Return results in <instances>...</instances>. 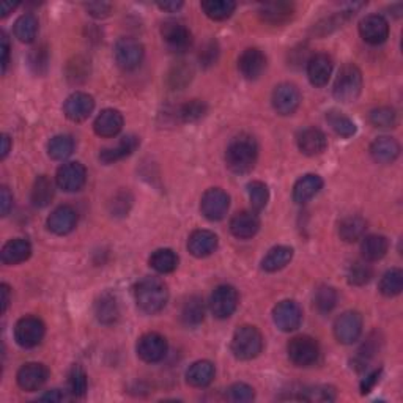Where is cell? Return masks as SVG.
I'll use <instances>...</instances> for the list:
<instances>
[{
    "label": "cell",
    "mask_w": 403,
    "mask_h": 403,
    "mask_svg": "<svg viewBox=\"0 0 403 403\" xmlns=\"http://www.w3.org/2000/svg\"><path fill=\"white\" fill-rule=\"evenodd\" d=\"M259 158V145L249 134L233 137L226 150L227 168L233 174H247L255 168Z\"/></svg>",
    "instance_id": "6da1fadb"
},
{
    "label": "cell",
    "mask_w": 403,
    "mask_h": 403,
    "mask_svg": "<svg viewBox=\"0 0 403 403\" xmlns=\"http://www.w3.org/2000/svg\"><path fill=\"white\" fill-rule=\"evenodd\" d=\"M137 307L144 313L155 315L161 312L169 299V290L161 279L158 278H144L139 280L134 289Z\"/></svg>",
    "instance_id": "7a4b0ae2"
},
{
    "label": "cell",
    "mask_w": 403,
    "mask_h": 403,
    "mask_svg": "<svg viewBox=\"0 0 403 403\" xmlns=\"http://www.w3.org/2000/svg\"><path fill=\"white\" fill-rule=\"evenodd\" d=\"M264 350V336L251 325L240 326L232 339V353L240 361H251Z\"/></svg>",
    "instance_id": "3957f363"
},
{
    "label": "cell",
    "mask_w": 403,
    "mask_h": 403,
    "mask_svg": "<svg viewBox=\"0 0 403 403\" xmlns=\"http://www.w3.org/2000/svg\"><path fill=\"white\" fill-rule=\"evenodd\" d=\"M362 92V73L353 63H347L339 71L332 95L337 101L353 102Z\"/></svg>",
    "instance_id": "277c9868"
},
{
    "label": "cell",
    "mask_w": 403,
    "mask_h": 403,
    "mask_svg": "<svg viewBox=\"0 0 403 403\" xmlns=\"http://www.w3.org/2000/svg\"><path fill=\"white\" fill-rule=\"evenodd\" d=\"M287 353L290 361L298 367H309L317 362L320 356V347L315 339L309 336H296L287 345Z\"/></svg>",
    "instance_id": "5b68a950"
},
{
    "label": "cell",
    "mask_w": 403,
    "mask_h": 403,
    "mask_svg": "<svg viewBox=\"0 0 403 403\" xmlns=\"http://www.w3.org/2000/svg\"><path fill=\"white\" fill-rule=\"evenodd\" d=\"M161 36L172 53H184L193 44V35L189 29L180 21H165L161 25Z\"/></svg>",
    "instance_id": "8992f818"
},
{
    "label": "cell",
    "mask_w": 403,
    "mask_h": 403,
    "mask_svg": "<svg viewBox=\"0 0 403 403\" xmlns=\"http://www.w3.org/2000/svg\"><path fill=\"white\" fill-rule=\"evenodd\" d=\"M46 328L40 318L22 317L15 326V339L22 348H34L40 345Z\"/></svg>",
    "instance_id": "52a82bcc"
},
{
    "label": "cell",
    "mask_w": 403,
    "mask_h": 403,
    "mask_svg": "<svg viewBox=\"0 0 403 403\" xmlns=\"http://www.w3.org/2000/svg\"><path fill=\"white\" fill-rule=\"evenodd\" d=\"M115 60H117L118 67L126 69V71L136 69L144 60L142 43L130 36L120 38L115 44Z\"/></svg>",
    "instance_id": "ba28073f"
},
{
    "label": "cell",
    "mask_w": 403,
    "mask_h": 403,
    "mask_svg": "<svg viewBox=\"0 0 403 403\" xmlns=\"http://www.w3.org/2000/svg\"><path fill=\"white\" fill-rule=\"evenodd\" d=\"M238 307V292L232 285H219L211 293L210 309L219 320L228 318Z\"/></svg>",
    "instance_id": "9c48e42d"
},
{
    "label": "cell",
    "mask_w": 403,
    "mask_h": 403,
    "mask_svg": "<svg viewBox=\"0 0 403 403\" xmlns=\"http://www.w3.org/2000/svg\"><path fill=\"white\" fill-rule=\"evenodd\" d=\"M230 207V197L221 188H211L205 191L200 200L202 214L210 221H221L227 214Z\"/></svg>",
    "instance_id": "30bf717a"
},
{
    "label": "cell",
    "mask_w": 403,
    "mask_h": 403,
    "mask_svg": "<svg viewBox=\"0 0 403 403\" xmlns=\"http://www.w3.org/2000/svg\"><path fill=\"white\" fill-rule=\"evenodd\" d=\"M362 332V317L355 310L343 312L334 322V336L341 343L351 345Z\"/></svg>",
    "instance_id": "8fae6325"
},
{
    "label": "cell",
    "mask_w": 403,
    "mask_h": 403,
    "mask_svg": "<svg viewBox=\"0 0 403 403\" xmlns=\"http://www.w3.org/2000/svg\"><path fill=\"white\" fill-rule=\"evenodd\" d=\"M273 320L280 331H295L303 322V310L296 301L285 299L273 309Z\"/></svg>",
    "instance_id": "7c38bea8"
},
{
    "label": "cell",
    "mask_w": 403,
    "mask_h": 403,
    "mask_svg": "<svg viewBox=\"0 0 403 403\" xmlns=\"http://www.w3.org/2000/svg\"><path fill=\"white\" fill-rule=\"evenodd\" d=\"M165 353H168V341L158 332H149L139 339L137 356L142 361L155 364L163 361Z\"/></svg>",
    "instance_id": "4fadbf2b"
},
{
    "label": "cell",
    "mask_w": 403,
    "mask_h": 403,
    "mask_svg": "<svg viewBox=\"0 0 403 403\" xmlns=\"http://www.w3.org/2000/svg\"><path fill=\"white\" fill-rule=\"evenodd\" d=\"M87 180V169L81 163H67L59 168L55 175L57 186L67 191V193H76L84 188Z\"/></svg>",
    "instance_id": "5bb4252c"
},
{
    "label": "cell",
    "mask_w": 403,
    "mask_h": 403,
    "mask_svg": "<svg viewBox=\"0 0 403 403\" xmlns=\"http://www.w3.org/2000/svg\"><path fill=\"white\" fill-rule=\"evenodd\" d=\"M273 107L279 115H292L295 114L296 109L301 102V93H299L298 87L284 82L279 84L273 92Z\"/></svg>",
    "instance_id": "9a60e30c"
},
{
    "label": "cell",
    "mask_w": 403,
    "mask_h": 403,
    "mask_svg": "<svg viewBox=\"0 0 403 403\" xmlns=\"http://www.w3.org/2000/svg\"><path fill=\"white\" fill-rule=\"evenodd\" d=\"M48 376L49 370L46 366H43L40 362H27L18 370L16 380L22 391L34 392L38 391V389L46 383Z\"/></svg>",
    "instance_id": "2e32d148"
},
{
    "label": "cell",
    "mask_w": 403,
    "mask_h": 403,
    "mask_svg": "<svg viewBox=\"0 0 403 403\" xmlns=\"http://www.w3.org/2000/svg\"><path fill=\"white\" fill-rule=\"evenodd\" d=\"M360 34L369 44H381L389 36V24L381 15H369L360 22Z\"/></svg>",
    "instance_id": "e0dca14e"
},
{
    "label": "cell",
    "mask_w": 403,
    "mask_h": 403,
    "mask_svg": "<svg viewBox=\"0 0 403 403\" xmlns=\"http://www.w3.org/2000/svg\"><path fill=\"white\" fill-rule=\"evenodd\" d=\"M95 109V100L88 93L84 92H76L69 95L63 106V112L71 121H84Z\"/></svg>",
    "instance_id": "ac0fdd59"
},
{
    "label": "cell",
    "mask_w": 403,
    "mask_h": 403,
    "mask_svg": "<svg viewBox=\"0 0 403 403\" xmlns=\"http://www.w3.org/2000/svg\"><path fill=\"white\" fill-rule=\"evenodd\" d=\"M76 224H78V213L69 205L57 207L48 217V228L55 235H68L71 233Z\"/></svg>",
    "instance_id": "d6986e66"
},
{
    "label": "cell",
    "mask_w": 403,
    "mask_h": 403,
    "mask_svg": "<svg viewBox=\"0 0 403 403\" xmlns=\"http://www.w3.org/2000/svg\"><path fill=\"white\" fill-rule=\"evenodd\" d=\"M238 68L246 79H259L266 69V57L257 48H249L240 55Z\"/></svg>",
    "instance_id": "ffe728a7"
},
{
    "label": "cell",
    "mask_w": 403,
    "mask_h": 403,
    "mask_svg": "<svg viewBox=\"0 0 403 403\" xmlns=\"http://www.w3.org/2000/svg\"><path fill=\"white\" fill-rule=\"evenodd\" d=\"M298 146L307 156H318L328 146V139L318 128H304L298 132Z\"/></svg>",
    "instance_id": "44dd1931"
},
{
    "label": "cell",
    "mask_w": 403,
    "mask_h": 403,
    "mask_svg": "<svg viewBox=\"0 0 403 403\" xmlns=\"http://www.w3.org/2000/svg\"><path fill=\"white\" fill-rule=\"evenodd\" d=\"M93 130L100 137H115L123 130V115L117 109H104L95 120Z\"/></svg>",
    "instance_id": "7402d4cb"
},
{
    "label": "cell",
    "mask_w": 403,
    "mask_h": 403,
    "mask_svg": "<svg viewBox=\"0 0 403 403\" xmlns=\"http://www.w3.org/2000/svg\"><path fill=\"white\" fill-rule=\"evenodd\" d=\"M332 73V60L328 54H315L307 62V76L312 86L323 87L328 84Z\"/></svg>",
    "instance_id": "603a6c76"
},
{
    "label": "cell",
    "mask_w": 403,
    "mask_h": 403,
    "mask_svg": "<svg viewBox=\"0 0 403 403\" xmlns=\"http://www.w3.org/2000/svg\"><path fill=\"white\" fill-rule=\"evenodd\" d=\"M260 219L254 211H240L230 221V232L240 240H247L259 232Z\"/></svg>",
    "instance_id": "cb8c5ba5"
},
{
    "label": "cell",
    "mask_w": 403,
    "mask_h": 403,
    "mask_svg": "<svg viewBox=\"0 0 403 403\" xmlns=\"http://www.w3.org/2000/svg\"><path fill=\"white\" fill-rule=\"evenodd\" d=\"M217 243H219V240L211 230H196L189 236L188 249L194 257L203 259L216 251Z\"/></svg>",
    "instance_id": "d4e9b609"
},
{
    "label": "cell",
    "mask_w": 403,
    "mask_h": 403,
    "mask_svg": "<svg viewBox=\"0 0 403 403\" xmlns=\"http://www.w3.org/2000/svg\"><path fill=\"white\" fill-rule=\"evenodd\" d=\"M260 18L265 22L273 25H282L292 21L293 15H295V5L289 2H273L265 4L260 6L259 10Z\"/></svg>",
    "instance_id": "484cf974"
},
{
    "label": "cell",
    "mask_w": 403,
    "mask_h": 403,
    "mask_svg": "<svg viewBox=\"0 0 403 403\" xmlns=\"http://www.w3.org/2000/svg\"><path fill=\"white\" fill-rule=\"evenodd\" d=\"M370 155L380 164H391L400 155V145L397 140L389 136L375 139L370 145Z\"/></svg>",
    "instance_id": "4316f807"
},
{
    "label": "cell",
    "mask_w": 403,
    "mask_h": 403,
    "mask_svg": "<svg viewBox=\"0 0 403 403\" xmlns=\"http://www.w3.org/2000/svg\"><path fill=\"white\" fill-rule=\"evenodd\" d=\"M140 144V140L137 136H125L123 139H120V142L115 146H109L100 153L101 163L104 164H114L120 161V159H125L130 155H132L134 151L137 150V146Z\"/></svg>",
    "instance_id": "83f0119b"
},
{
    "label": "cell",
    "mask_w": 403,
    "mask_h": 403,
    "mask_svg": "<svg viewBox=\"0 0 403 403\" xmlns=\"http://www.w3.org/2000/svg\"><path fill=\"white\" fill-rule=\"evenodd\" d=\"M322 188H323L322 177L313 174L304 175L299 178L295 183V186H293V200L299 205L307 203L322 191Z\"/></svg>",
    "instance_id": "f1b7e54d"
},
{
    "label": "cell",
    "mask_w": 403,
    "mask_h": 403,
    "mask_svg": "<svg viewBox=\"0 0 403 403\" xmlns=\"http://www.w3.org/2000/svg\"><path fill=\"white\" fill-rule=\"evenodd\" d=\"M32 255V246L27 240L16 238L6 243L0 252V259L5 265H19Z\"/></svg>",
    "instance_id": "f546056e"
},
{
    "label": "cell",
    "mask_w": 403,
    "mask_h": 403,
    "mask_svg": "<svg viewBox=\"0 0 403 403\" xmlns=\"http://www.w3.org/2000/svg\"><path fill=\"white\" fill-rule=\"evenodd\" d=\"M388 249H389V241L386 236L383 235L364 236L361 243L362 257L367 261L381 260L388 254Z\"/></svg>",
    "instance_id": "4dcf8cb0"
},
{
    "label": "cell",
    "mask_w": 403,
    "mask_h": 403,
    "mask_svg": "<svg viewBox=\"0 0 403 403\" xmlns=\"http://www.w3.org/2000/svg\"><path fill=\"white\" fill-rule=\"evenodd\" d=\"M293 259V249L290 246H276L261 260V268L268 273H276L290 264Z\"/></svg>",
    "instance_id": "1f68e13d"
},
{
    "label": "cell",
    "mask_w": 403,
    "mask_h": 403,
    "mask_svg": "<svg viewBox=\"0 0 403 403\" xmlns=\"http://www.w3.org/2000/svg\"><path fill=\"white\" fill-rule=\"evenodd\" d=\"M95 315L102 325H114L120 317L118 304L111 293H104L95 303Z\"/></svg>",
    "instance_id": "d6a6232c"
},
{
    "label": "cell",
    "mask_w": 403,
    "mask_h": 403,
    "mask_svg": "<svg viewBox=\"0 0 403 403\" xmlns=\"http://www.w3.org/2000/svg\"><path fill=\"white\" fill-rule=\"evenodd\" d=\"M214 378V366L210 361H197L188 369L186 380L191 386L205 388Z\"/></svg>",
    "instance_id": "836d02e7"
},
{
    "label": "cell",
    "mask_w": 403,
    "mask_h": 403,
    "mask_svg": "<svg viewBox=\"0 0 403 403\" xmlns=\"http://www.w3.org/2000/svg\"><path fill=\"white\" fill-rule=\"evenodd\" d=\"M367 222L360 216H350L345 217L339 226V235L341 238L347 243H355L357 240H361L364 233H366Z\"/></svg>",
    "instance_id": "e575fe53"
},
{
    "label": "cell",
    "mask_w": 403,
    "mask_h": 403,
    "mask_svg": "<svg viewBox=\"0 0 403 403\" xmlns=\"http://www.w3.org/2000/svg\"><path fill=\"white\" fill-rule=\"evenodd\" d=\"M150 266L161 274L174 273L178 266V255L172 249H158L151 254Z\"/></svg>",
    "instance_id": "d590c367"
},
{
    "label": "cell",
    "mask_w": 403,
    "mask_h": 403,
    "mask_svg": "<svg viewBox=\"0 0 403 403\" xmlns=\"http://www.w3.org/2000/svg\"><path fill=\"white\" fill-rule=\"evenodd\" d=\"M15 35L22 43L35 41L38 35V18L32 13L19 16L15 22Z\"/></svg>",
    "instance_id": "8d00e7d4"
},
{
    "label": "cell",
    "mask_w": 403,
    "mask_h": 403,
    "mask_svg": "<svg viewBox=\"0 0 403 403\" xmlns=\"http://www.w3.org/2000/svg\"><path fill=\"white\" fill-rule=\"evenodd\" d=\"M54 199V184L46 175L38 177L32 189V202L35 207L44 208Z\"/></svg>",
    "instance_id": "74e56055"
},
{
    "label": "cell",
    "mask_w": 403,
    "mask_h": 403,
    "mask_svg": "<svg viewBox=\"0 0 403 403\" xmlns=\"http://www.w3.org/2000/svg\"><path fill=\"white\" fill-rule=\"evenodd\" d=\"M74 151V140L71 136L67 134H60L49 140L48 144V153L54 161H65L67 158L73 155Z\"/></svg>",
    "instance_id": "f35d334b"
},
{
    "label": "cell",
    "mask_w": 403,
    "mask_h": 403,
    "mask_svg": "<svg viewBox=\"0 0 403 403\" xmlns=\"http://www.w3.org/2000/svg\"><path fill=\"white\" fill-rule=\"evenodd\" d=\"M236 4L232 0H205L202 2V10L208 18L214 21H224L233 15Z\"/></svg>",
    "instance_id": "ab89813d"
},
{
    "label": "cell",
    "mask_w": 403,
    "mask_h": 403,
    "mask_svg": "<svg viewBox=\"0 0 403 403\" xmlns=\"http://www.w3.org/2000/svg\"><path fill=\"white\" fill-rule=\"evenodd\" d=\"M403 290V271L399 268H392V270L386 271L383 274L380 280V292L388 298L400 295Z\"/></svg>",
    "instance_id": "60d3db41"
},
{
    "label": "cell",
    "mask_w": 403,
    "mask_h": 403,
    "mask_svg": "<svg viewBox=\"0 0 403 403\" xmlns=\"http://www.w3.org/2000/svg\"><path fill=\"white\" fill-rule=\"evenodd\" d=\"M205 306L199 296H191L186 303L183 304L182 320L186 326H197L203 322Z\"/></svg>",
    "instance_id": "b9f144b4"
},
{
    "label": "cell",
    "mask_w": 403,
    "mask_h": 403,
    "mask_svg": "<svg viewBox=\"0 0 403 403\" xmlns=\"http://www.w3.org/2000/svg\"><path fill=\"white\" fill-rule=\"evenodd\" d=\"M326 120H328V123L331 125L332 130L339 134V136L351 137L356 134V125L342 112L329 111L328 114H326Z\"/></svg>",
    "instance_id": "7bdbcfd3"
},
{
    "label": "cell",
    "mask_w": 403,
    "mask_h": 403,
    "mask_svg": "<svg viewBox=\"0 0 403 403\" xmlns=\"http://www.w3.org/2000/svg\"><path fill=\"white\" fill-rule=\"evenodd\" d=\"M191 79H193V69L184 65L183 62L172 68L168 74L169 87L174 88V90H182L189 84Z\"/></svg>",
    "instance_id": "ee69618b"
},
{
    "label": "cell",
    "mask_w": 403,
    "mask_h": 403,
    "mask_svg": "<svg viewBox=\"0 0 403 403\" xmlns=\"http://www.w3.org/2000/svg\"><path fill=\"white\" fill-rule=\"evenodd\" d=\"M313 304L318 309V312L328 313L334 309L337 304V293L332 287L322 285L315 292V296H313Z\"/></svg>",
    "instance_id": "f6af8a7d"
},
{
    "label": "cell",
    "mask_w": 403,
    "mask_h": 403,
    "mask_svg": "<svg viewBox=\"0 0 403 403\" xmlns=\"http://www.w3.org/2000/svg\"><path fill=\"white\" fill-rule=\"evenodd\" d=\"M247 193H249V200H251V205L255 211L265 210L268 200H270V191H268V186L265 183L261 182L249 183Z\"/></svg>",
    "instance_id": "bcb514c9"
},
{
    "label": "cell",
    "mask_w": 403,
    "mask_h": 403,
    "mask_svg": "<svg viewBox=\"0 0 403 403\" xmlns=\"http://www.w3.org/2000/svg\"><path fill=\"white\" fill-rule=\"evenodd\" d=\"M369 120L376 128H394L397 125V114H395L392 107L381 106L370 112Z\"/></svg>",
    "instance_id": "7dc6e473"
},
{
    "label": "cell",
    "mask_w": 403,
    "mask_h": 403,
    "mask_svg": "<svg viewBox=\"0 0 403 403\" xmlns=\"http://www.w3.org/2000/svg\"><path fill=\"white\" fill-rule=\"evenodd\" d=\"M372 266L366 261H355L353 265L348 268V282L351 285H366L370 279H372Z\"/></svg>",
    "instance_id": "c3c4849f"
},
{
    "label": "cell",
    "mask_w": 403,
    "mask_h": 403,
    "mask_svg": "<svg viewBox=\"0 0 403 403\" xmlns=\"http://www.w3.org/2000/svg\"><path fill=\"white\" fill-rule=\"evenodd\" d=\"M207 114V104L200 100H191L178 109V117L183 121H197Z\"/></svg>",
    "instance_id": "681fc988"
},
{
    "label": "cell",
    "mask_w": 403,
    "mask_h": 403,
    "mask_svg": "<svg viewBox=\"0 0 403 403\" xmlns=\"http://www.w3.org/2000/svg\"><path fill=\"white\" fill-rule=\"evenodd\" d=\"M87 388L88 381L86 370L76 364V366H73L71 372H69V389H71V394L74 397H84Z\"/></svg>",
    "instance_id": "f907efd6"
},
{
    "label": "cell",
    "mask_w": 403,
    "mask_h": 403,
    "mask_svg": "<svg viewBox=\"0 0 403 403\" xmlns=\"http://www.w3.org/2000/svg\"><path fill=\"white\" fill-rule=\"evenodd\" d=\"M298 399L306 402H332L336 400V392L329 386H315L304 389Z\"/></svg>",
    "instance_id": "816d5d0a"
},
{
    "label": "cell",
    "mask_w": 403,
    "mask_h": 403,
    "mask_svg": "<svg viewBox=\"0 0 403 403\" xmlns=\"http://www.w3.org/2000/svg\"><path fill=\"white\" fill-rule=\"evenodd\" d=\"M254 397V389L246 383H235L228 388V399L232 402H251Z\"/></svg>",
    "instance_id": "f5cc1de1"
},
{
    "label": "cell",
    "mask_w": 403,
    "mask_h": 403,
    "mask_svg": "<svg viewBox=\"0 0 403 403\" xmlns=\"http://www.w3.org/2000/svg\"><path fill=\"white\" fill-rule=\"evenodd\" d=\"M48 60H49L48 50L44 46L34 49V53L30 54V65H32V68L35 69L36 73H44V71H46Z\"/></svg>",
    "instance_id": "db71d44e"
},
{
    "label": "cell",
    "mask_w": 403,
    "mask_h": 403,
    "mask_svg": "<svg viewBox=\"0 0 403 403\" xmlns=\"http://www.w3.org/2000/svg\"><path fill=\"white\" fill-rule=\"evenodd\" d=\"M217 55H219V49H217L216 41H210V43L205 44L199 57H200V62L203 63V65L208 67V65H213L217 59Z\"/></svg>",
    "instance_id": "11a10c76"
},
{
    "label": "cell",
    "mask_w": 403,
    "mask_h": 403,
    "mask_svg": "<svg viewBox=\"0 0 403 403\" xmlns=\"http://www.w3.org/2000/svg\"><path fill=\"white\" fill-rule=\"evenodd\" d=\"M86 8L88 11V15L101 19V18H106L111 15L112 5L106 4V2H93V4H87Z\"/></svg>",
    "instance_id": "9f6ffc18"
},
{
    "label": "cell",
    "mask_w": 403,
    "mask_h": 403,
    "mask_svg": "<svg viewBox=\"0 0 403 403\" xmlns=\"http://www.w3.org/2000/svg\"><path fill=\"white\" fill-rule=\"evenodd\" d=\"M73 68V71H68V78L71 81H79V78H86V73H82V68L87 69V62H84L78 57V59L74 60V63H69V69Z\"/></svg>",
    "instance_id": "6f0895ef"
},
{
    "label": "cell",
    "mask_w": 403,
    "mask_h": 403,
    "mask_svg": "<svg viewBox=\"0 0 403 403\" xmlns=\"http://www.w3.org/2000/svg\"><path fill=\"white\" fill-rule=\"evenodd\" d=\"M11 207H13V196L10 193V189L6 186H2V189H0V208H2V216L8 214Z\"/></svg>",
    "instance_id": "680465c9"
},
{
    "label": "cell",
    "mask_w": 403,
    "mask_h": 403,
    "mask_svg": "<svg viewBox=\"0 0 403 403\" xmlns=\"http://www.w3.org/2000/svg\"><path fill=\"white\" fill-rule=\"evenodd\" d=\"M0 43H2L0 44V50H2V73H5L6 67H8V60H10V41L5 32H2Z\"/></svg>",
    "instance_id": "91938a15"
},
{
    "label": "cell",
    "mask_w": 403,
    "mask_h": 403,
    "mask_svg": "<svg viewBox=\"0 0 403 403\" xmlns=\"http://www.w3.org/2000/svg\"><path fill=\"white\" fill-rule=\"evenodd\" d=\"M380 380V370H375V372H372L370 375H367V378L362 381V385H361V389H362V392L366 394L369 392L370 389H372L375 386V383Z\"/></svg>",
    "instance_id": "94428289"
},
{
    "label": "cell",
    "mask_w": 403,
    "mask_h": 403,
    "mask_svg": "<svg viewBox=\"0 0 403 403\" xmlns=\"http://www.w3.org/2000/svg\"><path fill=\"white\" fill-rule=\"evenodd\" d=\"M0 295H2V313H5L10 304V287L6 284L0 285Z\"/></svg>",
    "instance_id": "6125c7cd"
},
{
    "label": "cell",
    "mask_w": 403,
    "mask_h": 403,
    "mask_svg": "<svg viewBox=\"0 0 403 403\" xmlns=\"http://www.w3.org/2000/svg\"><path fill=\"white\" fill-rule=\"evenodd\" d=\"M158 6L164 11H169V13H175L178 11L183 6V2H159Z\"/></svg>",
    "instance_id": "be15d7a7"
},
{
    "label": "cell",
    "mask_w": 403,
    "mask_h": 403,
    "mask_svg": "<svg viewBox=\"0 0 403 403\" xmlns=\"http://www.w3.org/2000/svg\"><path fill=\"white\" fill-rule=\"evenodd\" d=\"M65 399V394H62L59 389H54V391H50L48 394H44L40 400H50V402H62Z\"/></svg>",
    "instance_id": "e7e4bbea"
},
{
    "label": "cell",
    "mask_w": 403,
    "mask_h": 403,
    "mask_svg": "<svg viewBox=\"0 0 403 403\" xmlns=\"http://www.w3.org/2000/svg\"><path fill=\"white\" fill-rule=\"evenodd\" d=\"M10 149H11V139H10V136L4 134L2 136V159H5L6 155H8Z\"/></svg>",
    "instance_id": "03108f58"
},
{
    "label": "cell",
    "mask_w": 403,
    "mask_h": 403,
    "mask_svg": "<svg viewBox=\"0 0 403 403\" xmlns=\"http://www.w3.org/2000/svg\"><path fill=\"white\" fill-rule=\"evenodd\" d=\"M16 8V4H11V2H4L0 5V13H2V16L10 15V13Z\"/></svg>",
    "instance_id": "003e7915"
}]
</instances>
